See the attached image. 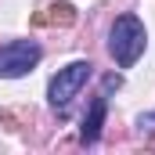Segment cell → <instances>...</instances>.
I'll return each mask as SVG.
<instances>
[{
  "instance_id": "cell-1",
  "label": "cell",
  "mask_w": 155,
  "mask_h": 155,
  "mask_svg": "<svg viewBox=\"0 0 155 155\" xmlns=\"http://www.w3.org/2000/svg\"><path fill=\"white\" fill-rule=\"evenodd\" d=\"M144 40H148V33H144V25H141L137 15H119L116 18L112 36H108V51H112L119 69H130L144 54Z\"/></svg>"
},
{
  "instance_id": "cell-2",
  "label": "cell",
  "mask_w": 155,
  "mask_h": 155,
  "mask_svg": "<svg viewBox=\"0 0 155 155\" xmlns=\"http://www.w3.org/2000/svg\"><path fill=\"white\" fill-rule=\"evenodd\" d=\"M90 76H94V65H90V61H72V65L58 69V76L47 83V101H51L58 112H65L69 101L87 87V79H90Z\"/></svg>"
},
{
  "instance_id": "cell-3",
  "label": "cell",
  "mask_w": 155,
  "mask_h": 155,
  "mask_svg": "<svg viewBox=\"0 0 155 155\" xmlns=\"http://www.w3.org/2000/svg\"><path fill=\"white\" fill-rule=\"evenodd\" d=\"M40 43H33V40H11V43H4L0 47V76L4 79H18L25 76L33 65L40 61Z\"/></svg>"
},
{
  "instance_id": "cell-4",
  "label": "cell",
  "mask_w": 155,
  "mask_h": 155,
  "mask_svg": "<svg viewBox=\"0 0 155 155\" xmlns=\"http://www.w3.org/2000/svg\"><path fill=\"white\" fill-rule=\"evenodd\" d=\"M105 112H108V101H105V97H94V101H90V112L83 116V130H79V141H83V144H94V141L101 137Z\"/></svg>"
},
{
  "instance_id": "cell-5",
  "label": "cell",
  "mask_w": 155,
  "mask_h": 155,
  "mask_svg": "<svg viewBox=\"0 0 155 155\" xmlns=\"http://www.w3.org/2000/svg\"><path fill=\"white\" fill-rule=\"evenodd\" d=\"M76 22V7L72 4H51L47 15H36L33 25H72Z\"/></svg>"
}]
</instances>
